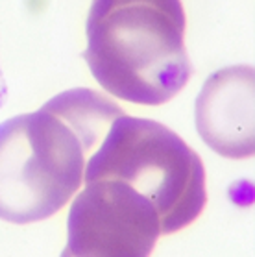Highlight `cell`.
Segmentation results:
<instances>
[{
    "mask_svg": "<svg viewBox=\"0 0 255 257\" xmlns=\"http://www.w3.org/2000/svg\"><path fill=\"white\" fill-rule=\"evenodd\" d=\"M89 158L76 130L45 107L0 122V218L24 226L59 213L83 187Z\"/></svg>",
    "mask_w": 255,
    "mask_h": 257,
    "instance_id": "3957f363",
    "label": "cell"
},
{
    "mask_svg": "<svg viewBox=\"0 0 255 257\" xmlns=\"http://www.w3.org/2000/svg\"><path fill=\"white\" fill-rule=\"evenodd\" d=\"M113 180L150 200L161 235L191 226L207 204L205 167L180 135L165 124L120 115L87 159L83 183Z\"/></svg>",
    "mask_w": 255,
    "mask_h": 257,
    "instance_id": "7a4b0ae2",
    "label": "cell"
},
{
    "mask_svg": "<svg viewBox=\"0 0 255 257\" xmlns=\"http://www.w3.org/2000/svg\"><path fill=\"white\" fill-rule=\"evenodd\" d=\"M253 67L231 65L213 72L198 94L194 107L198 134L222 158H253Z\"/></svg>",
    "mask_w": 255,
    "mask_h": 257,
    "instance_id": "5b68a950",
    "label": "cell"
},
{
    "mask_svg": "<svg viewBox=\"0 0 255 257\" xmlns=\"http://www.w3.org/2000/svg\"><path fill=\"white\" fill-rule=\"evenodd\" d=\"M67 235L70 257H150L161 220L150 200L126 183L96 180L76 193Z\"/></svg>",
    "mask_w": 255,
    "mask_h": 257,
    "instance_id": "277c9868",
    "label": "cell"
},
{
    "mask_svg": "<svg viewBox=\"0 0 255 257\" xmlns=\"http://www.w3.org/2000/svg\"><path fill=\"white\" fill-rule=\"evenodd\" d=\"M43 107L59 115L69 126H72L91 156L105 139L111 124L124 115L120 105L87 87L69 89L56 94Z\"/></svg>",
    "mask_w": 255,
    "mask_h": 257,
    "instance_id": "8992f818",
    "label": "cell"
},
{
    "mask_svg": "<svg viewBox=\"0 0 255 257\" xmlns=\"http://www.w3.org/2000/svg\"><path fill=\"white\" fill-rule=\"evenodd\" d=\"M6 96H8V87H6V82H4L2 69H0V109H2V105L6 102Z\"/></svg>",
    "mask_w": 255,
    "mask_h": 257,
    "instance_id": "52a82bcc",
    "label": "cell"
},
{
    "mask_svg": "<svg viewBox=\"0 0 255 257\" xmlns=\"http://www.w3.org/2000/svg\"><path fill=\"white\" fill-rule=\"evenodd\" d=\"M61 257H70V255L67 253V251H63V253H61Z\"/></svg>",
    "mask_w": 255,
    "mask_h": 257,
    "instance_id": "ba28073f",
    "label": "cell"
},
{
    "mask_svg": "<svg viewBox=\"0 0 255 257\" xmlns=\"http://www.w3.org/2000/svg\"><path fill=\"white\" fill-rule=\"evenodd\" d=\"M185 26L181 0H93L83 56L109 94L161 105L192 76Z\"/></svg>",
    "mask_w": 255,
    "mask_h": 257,
    "instance_id": "6da1fadb",
    "label": "cell"
}]
</instances>
